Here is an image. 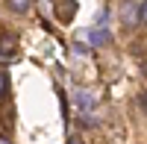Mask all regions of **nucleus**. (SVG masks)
<instances>
[{"label": "nucleus", "mask_w": 147, "mask_h": 144, "mask_svg": "<svg viewBox=\"0 0 147 144\" xmlns=\"http://www.w3.org/2000/svg\"><path fill=\"white\" fill-rule=\"evenodd\" d=\"M32 6V0H9V9L12 12H27Z\"/></svg>", "instance_id": "obj_4"}, {"label": "nucleus", "mask_w": 147, "mask_h": 144, "mask_svg": "<svg viewBox=\"0 0 147 144\" xmlns=\"http://www.w3.org/2000/svg\"><path fill=\"white\" fill-rule=\"evenodd\" d=\"M0 59H3V53H0Z\"/></svg>", "instance_id": "obj_7"}, {"label": "nucleus", "mask_w": 147, "mask_h": 144, "mask_svg": "<svg viewBox=\"0 0 147 144\" xmlns=\"http://www.w3.org/2000/svg\"><path fill=\"white\" fill-rule=\"evenodd\" d=\"M71 144H80V141H71Z\"/></svg>", "instance_id": "obj_6"}, {"label": "nucleus", "mask_w": 147, "mask_h": 144, "mask_svg": "<svg viewBox=\"0 0 147 144\" xmlns=\"http://www.w3.org/2000/svg\"><path fill=\"white\" fill-rule=\"evenodd\" d=\"M121 21H124V27H136L138 24V3L136 0H124L121 3Z\"/></svg>", "instance_id": "obj_1"}, {"label": "nucleus", "mask_w": 147, "mask_h": 144, "mask_svg": "<svg viewBox=\"0 0 147 144\" xmlns=\"http://www.w3.org/2000/svg\"><path fill=\"white\" fill-rule=\"evenodd\" d=\"M77 106H80V109H91V106H94V97H91V94H85V91H77Z\"/></svg>", "instance_id": "obj_3"}, {"label": "nucleus", "mask_w": 147, "mask_h": 144, "mask_svg": "<svg viewBox=\"0 0 147 144\" xmlns=\"http://www.w3.org/2000/svg\"><path fill=\"white\" fill-rule=\"evenodd\" d=\"M0 91H3V77H0Z\"/></svg>", "instance_id": "obj_5"}, {"label": "nucleus", "mask_w": 147, "mask_h": 144, "mask_svg": "<svg viewBox=\"0 0 147 144\" xmlns=\"http://www.w3.org/2000/svg\"><path fill=\"white\" fill-rule=\"evenodd\" d=\"M88 41H91V44H109V41H112V35H109V30H103V24H100V27H94V30L88 32Z\"/></svg>", "instance_id": "obj_2"}]
</instances>
